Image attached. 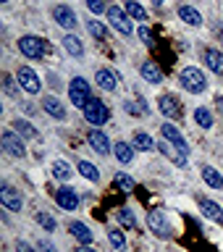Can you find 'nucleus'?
I'll return each mask as SVG.
<instances>
[{
	"label": "nucleus",
	"mask_w": 223,
	"mask_h": 252,
	"mask_svg": "<svg viewBox=\"0 0 223 252\" xmlns=\"http://www.w3.org/2000/svg\"><path fill=\"white\" fill-rule=\"evenodd\" d=\"M82 113H84V118L90 124H95V126H100V124H105L108 118H110V110L105 108V102H100L97 97H90L87 100V105L82 108Z\"/></svg>",
	"instance_id": "f257e3e1"
},
{
	"label": "nucleus",
	"mask_w": 223,
	"mask_h": 252,
	"mask_svg": "<svg viewBox=\"0 0 223 252\" xmlns=\"http://www.w3.org/2000/svg\"><path fill=\"white\" fill-rule=\"evenodd\" d=\"M179 82H181V87H184V90H189V92H194V94H200V92H205V74L200 68H184L179 74Z\"/></svg>",
	"instance_id": "f03ea898"
},
{
	"label": "nucleus",
	"mask_w": 223,
	"mask_h": 252,
	"mask_svg": "<svg viewBox=\"0 0 223 252\" xmlns=\"http://www.w3.org/2000/svg\"><path fill=\"white\" fill-rule=\"evenodd\" d=\"M19 50H21V55H27V58H42L45 55V42L39 37H34V34H24L21 39H19Z\"/></svg>",
	"instance_id": "7ed1b4c3"
},
{
	"label": "nucleus",
	"mask_w": 223,
	"mask_h": 252,
	"mask_svg": "<svg viewBox=\"0 0 223 252\" xmlns=\"http://www.w3.org/2000/svg\"><path fill=\"white\" fill-rule=\"evenodd\" d=\"M68 97H71V102H74L76 108H84L87 100H90V84H87L82 76L71 79V84H68Z\"/></svg>",
	"instance_id": "20e7f679"
},
{
	"label": "nucleus",
	"mask_w": 223,
	"mask_h": 252,
	"mask_svg": "<svg viewBox=\"0 0 223 252\" xmlns=\"http://www.w3.org/2000/svg\"><path fill=\"white\" fill-rule=\"evenodd\" d=\"M108 21L113 24L116 32H121V34L129 37L131 34V21H129V13H124L118 5H110L108 8Z\"/></svg>",
	"instance_id": "39448f33"
},
{
	"label": "nucleus",
	"mask_w": 223,
	"mask_h": 252,
	"mask_svg": "<svg viewBox=\"0 0 223 252\" xmlns=\"http://www.w3.org/2000/svg\"><path fill=\"white\" fill-rule=\"evenodd\" d=\"M147 226H150V231H153L155 236H160V239H168L171 236V226H168V220H165V216L160 210H153L147 216Z\"/></svg>",
	"instance_id": "423d86ee"
},
{
	"label": "nucleus",
	"mask_w": 223,
	"mask_h": 252,
	"mask_svg": "<svg viewBox=\"0 0 223 252\" xmlns=\"http://www.w3.org/2000/svg\"><path fill=\"white\" fill-rule=\"evenodd\" d=\"M16 79H19V84H21L24 92H29V94H37L39 92V76L29 66H21L19 74H16Z\"/></svg>",
	"instance_id": "0eeeda50"
},
{
	"label": "nucleus",
	"mask_w": 223,
	"mask_h": 252,
	"mask_svg": "<svg viewBox=\"0 0 223 252\" xmlns=\"http://www.w3.org/2000/svg\"><path fill=\"white\" fill-rule=\"evenodd\" d=\"M0 142H3V147H5V153H8V155H13V158H24V155H27L24 139H21V137H16L13 131H3Z\"/></svg>",
	"instance_id": "6e6552de"
},
{
	"label": "nucleus",
	"mask_w": 223,
	"mask_h": 252,
	"mask_svg": "<svg viewBox=\"0 0 223 252\" xmlns=\"http://www.w3.org/2000/svg\"><path fill=\"white\" fill-rule=\"evenodd\" d=\"M158 150H160V153H163L165 158H168L171 163H176L179 168H184V165H187V153H184V150H181V147H176V145H173V142L163 139L160 145H158Z\"/></svg>",
	"instance_id": "1a4fd4ad"
},
{
	"label": "nucleus",
	"mask_w": 223,
	"mask_h": 252,
	"mask_svg": "<svg viewBox=\"0 0 223 252\" xmlns=\"http://www.w3.org/2000/svg\"><path fill=\"white\" fill-rule=\"evenodd\" d=\"M0 202H3L8 210H13V213H19V210H21V205H24L21 192H19V189H13L11 184H5L3 189H0Z\"/></svg>",
	"instance_id": "9d476101"
},
{
	"label": "nucleus",
	"mask_w": 223,
	"mask_h": 252,
	"mask_svg": "<svg viewBox=\"0 0 223 252\" xmlns=\"http://www.w3.org/2000/svg\"><path fill=\"white\" fill-rule=\"evenodd\" d=\"M158 108H160V113L165 118H181V113H184L179 97H173V94H163V97L158 100Z\"/></svg>",
	"instance_id": "9b49d317"
},
{
	"label": "nucleus",
	"mask_w": 223,
	"mask_h": 252,
	"mask_svg": "<svg viewBox=\"0 0 223 252\" xmlns=\"http://www.w3.org/2000/svg\"><path fill=\"white\" fill-rule=\"evenodd\" d=\"M87 142H90V147L100 155H108L110 150H113L110 147V139L105 137V131H100V129H92L90 134H87Z\"/></svg>",
	"instance_id": "f8f14e48"
},
{
	"label": "nucleus",
	"mask_w": 223,
	"mask_h": 252,
	"mask_svg": "<svg viewBox=\"0 0 223 252\" xmlns=\"http://www.w3.org/2000/svg\"><path fill=\"white\" fill-rule=\"evenodd\" d=\"M53 19L58 21L63 29H74L76 27V16H74V11H71L68 5H55L53 8Z\"/></svg>",
	"instance_id": "ddd939ff"
},
{
	"label": "nucleus",
	"mask_w": 223,
	"mask_h": 252,
	"mask_svg": "<svg viewBox=\"0 0 223 252\" xmlns=\"http://www.w3.org/2000/svg\"><path fill=\"white\" fill-rule=\"evenodd\" d=\"M55 200H58V205L63 210H76V205H79V197L71 187H61L58 192H55Z\"/></svg>",
	"instance_id": "4468645a"
},
{
	"label": "nucleus",
	"mask_w": 223,
	"mask_h": 252,
	"mask_svg": "<svg viewBox=\"0 0 223 252\" xmlns=\"http://www.w3.org/2000/svg\"><path fill=\"white\" fill-rule=\"evenodd\" d=\"M160 131H163V139L173 142L176 147H181L184 153H189V145H187V139L179 134V129H176V126H171V124H163V126H160Z\"/></svg>",
	"instance_id": "2eb2a0df"
},
{
	"label": "nucleus",
	"mask_w": 223,
	"mask_h": 252,
	"mask_svg": "<svg viewBox=\"0 0 223 252\" xmlns=\"http://www.w3.org/2000/svg\"><path fill=\"white\" fill-rule=\"evenodd\" d=\"M200 210H202V216H208L210 220H216V223H223V210H221V205L218 202H213V200H200Z\"/></svg>",
	"instance_id": "dca6fc26"
},
{
	"label": "nucleus",
	"mask_w": 223,
	"mask_h": 252,
	"mask_svg": "<svg viewBox=\"0 0 223 252\" xmlns=\"http://www.w3.org/2000/svg\"><path fill=\"white\" fill-rule=\"evenodd\" d=\"M95 82H97L105 92H113L116 87H118V79H116V74L113 71H108V68H100L97 74H95Z\"/></svg>",
	"instance_id": "f3484780"
},
{
	"label": "nucleus",
	"mask_w": 223,
	"mask_h": 252,
	"mask_svg": "<svg viewBox=\"0 0 223 252\" xmlns=\"http://www.w3.org/2000/svg\"><path fill=\"white\" fill-rule=\"evenodd\" d=\"M42 108H45L53 118H66V108H63V102H61L58 97H53V94L42 97Z\"/></svg>",
	"instance_id": "a211bd4d"
},
{
	"label": "nucleus",
	"mask_w": 223,
	"mask_h": 252,
	"mask_svg": "<svg viewBox=\"0 0 223 252\" xmlns=\"http://www.w3.org/2000/svg\"><path fill=\"white\" fill-rule=\"evenodd\" d=\"M139 74H142V76H145V79H147V82H150V84H160V82H163V71H160V68H158V66H155V63H153V61H147V63H142V66H139Z\"/></svg>",
	"instance_id": "6ab92c4d"
},
{
	"label": "nucleus",
	"mask_w": 223,
	"mask_h": 252,
	"mask_svg": "<svg viewBox=\"0 0 223 252\" xmlns=\"http://www.w3.org/2000/svg\"><path fill=\"white\" fill-rule=\"evenodd\" d=\"M179 19L187 21L189 27H200V24H202L200 11H197V8H192V5H179Z\"/></svg>",
	"instance_id": "aec40b11"
},
{
	"label": "nucleus",
	"mask_w": 223,
	"mask_h": 252,
	"mask_svg": "<svg viewBox=\"0 0 223 252\" xmlns=\"http://www.w3.org/2000/svg\"><path fill=\"white\" fill-rule=\"evenodd\" d=\"M205 63L210 66V71H216L218 76H223V55L216 47H208V50H205Z\"/></svg>",
	"instance_id": "412c9836"
},
{
	"label": "nucleus",
	"mask_w": 223,
	"mask_h": 252,
	"mask_svg": "<svg viewBox=\"0 0 223 252\" xmlns=\"http://www.w3.org/2000/svg\"><path fill=\"white\" fill-rule=\"evenodd\" d=\"M71 234H74L82 244H92V239H95V234L90 231V226L82 223V220H74V223H71Z\"/></svg>",
	"instance_id": "4be33fe9"
},
{
	"label": "nucleus",
	"mask_w": 223,
	"mask_h": 252,
	"mask_svg": "<svg viewBox=\"0 0 223 252\" xmlns=\"http://www.w3.org/2000/svg\"><path fill=\"white\" fill-rule=\"evenodd\" d=\"M134 150H137L134 145H126V142H118V145L113 147V153H116V158H118L121 163H131V160H134Z\"/></svg>",
	"instance_id": "5701e85b"
},
{
	"label": "nucleus",
	"mask_w": 223,
	"mask_h": 252,
	"mask_svg": "<svg viewBox=\"0 0 223 252\" xmlns=\"http://www.w3.org/2000/svg\"><path fill=\"white\" fill-rule=\"evenodd\" d=\"M134 147L142 150V153H150V150H155L158 145L153 142V137H150V134H145V131H137V134H134Z\"/></svg>",
	"instance_id": "b1692460"
},
{
	"label": "nucleus",
	"mask_w": 223,
	"mask_h": 252,
	"mask_svg": "<svg viewBox=\"0 0 223 252\" xmlns=\"http://www.w3.org/2000/svg\"><path fill=\"white\" fill-rule=\"evenodd\" d=\"M11 126L16 129V134H19V137H27V139H34V137H37V129H34V126H32L29 121H21V118H16Z\"/></svg>",
	"instance_id": "393cba45"
},
{
	"label": "nucleus",
	"mask_w": 223,
	"mask_h": 252,
	"mask_svg": "<svg viewBox=\"0 0 223 252\" xmlns=\"http://www.w3.org/2000/svg\"><path fill=\"white\" fill-rule=\"evenodd\" d=\"M202 179L208 181L213 189H223V176L216 168H210V165H205V168H202Z\"/></svg>",
	"instance_id": "a878e982"
},
{
	"label": "nucleus",
	"mask_w": 223,
	"mask_h": 252,
	"mask_svg": "<svg viewBox=\"0 0 223 252\" xmlns=\"http://www.w3.org/2000/svg\"><path fill=\"white\" fill-rule=\"evenodd\" d=\"M63 47L71 53V55H84V45H82V39L79 37H74V34H68V37H63Z\"/></svg>",
	"instance_id": "bb28decb"
},
{
	"label": "nucleus",
	"mask_w": 223,
	"mask_h": 252,
	"mask_svg": "<svg viewBox=\"0 0 223 252\" xmlns=\"http://www.w3.org/2000/svg\"><path fill=\"white\" fill-rule=\"evenodd\" d=\"M126 13H129L131 19H137V21H147V11L137 3V0H126Z\"/></svg>",
	"instance_id": "cd10ccee"
},
{
	"label": "nucleus",
	"mask_w": 223,
	"mask_h": 252,
	"mask_svg": "<svg viewBox=\"0 0 223 252\" xmlns=\"http://www.w3.org/2000/svg\"><path fill=\"white\" fill-rule=\"evenodd\" d=\"M79 173H82L84 179H90V181H97L100 179V173H97V168H95V165L90 163V160H79Z\"/></svg>",
	"instance_id": "c85d7f7f"
},
{
	"label": "nucleus",
	"mask_w": 223,
	"mask_h": 252,
	"mask_svg": "<svg viewBox=\"0 0 223 252\" xmlns=\"http://www.w3.org/2000/svg\"><path fill=\"white\" fill-rule=\"evenodd\" d=\"M194 121L200 124L202 129H210V126H213V113H210L208 108H197L194 110Z\"/></svg>",
	"instance_id": "c756f323"
},
{
	"label": "nucleus",
	"mask_w": 223,
	"mask_h": 252,
	"mask_svg": "<svg viewBox=\"0 0 223 252\" xmlns=\"http://www.w3.org/2000/svg\"><path fill=\"white\" fill-rule=\"evenodd\" d=\"M53 176L61 179V181H66V179L71 176V165H68L66 160H55V163H53Z\"/></svg>",
	"instance_id": "7c9ffc66"
},
{
	"label": "nucleus",
	"mask_w": 223,
	"mask_h": 252,
	"mask_svg": "<svg viewBox=\"0 0 223 252\" xmlns=\"http://www.w3.org/2000/svg\"><path fill=\"white\" fill-rule=\"evenodd\" d=\"M108 239H110V244H113L116 250H126V236H124L121 228H110V231H108Z\"/></svg>",
	"instance_id": "2f4dec72"
},
{
	"label": "nucleus",
	"mask_w": 223,
	"mask_h": 252,
	"mask_svg": "<svg viewBox=\"0 0 223 252\" xmlns=\"http://www.w3.org/2000/svg\"><path fill=\"white\" fill-rule=\"evenodd\" d=\"M113 184L121 189V192H131V189H134V179H131V176H126V173H116Z\"/></svg>",
	"instance_id": "473e14b6"
},
{
	"label": "nucleus",
	"mask_w": 223,
	"mask_h": 252,
	"mask_svg": "<svg viewBox=\"0 0 223 252\" xmlns=\"http://www.w3.org/2000/svg\"><path fill=\"white\" fill-rule=\"evenodd\" d=\"M37 223L45 228V231H55V218L50 213H37Z\"/></svg>",
	"instance_id": "72a5a7b5"
},
{
	"label": "nucleus",
	"mask_w": 223,
	"mask_h": 252,
	"mask_svg": "<svg viewBox=\"0 0 223 252\" xmlns=\"http://www.w3.org/2000/svg\"><path fill=\"white\" fill-rule=\"evenodd\" d=\"M87 27H90V32H92V34L97 37V39H102V42H105V39H108V29L102 27L100 21H90V24H87Z\"/></svg>",
	"instance_id": "f704fd0d"
},
{
	"label": "nucleus",
	"mask_w": 223,
	"mask_h": 252,
	"mask_svg": "<svg viewBox=\"0 0 223 252\" xmlns=\"http://www.w3.org/2000/svg\"><path fill=\"white\" fill-rule=\"evenodd\" d=\"M118 220H121V223L126 226V228H134V226H137V218H134V213L131 210H118Z\"/></svg>",
	"instance_id": "c9c22d12"
},
{
	"label": "nucleus",
	"mask_w": 223,
	"mask_h": 252,
	"mask_svg": "<svg viewBox=\"0 0 223 252\" xmlns=\"http://www.w3.org/2000/svg\"><path fill=\"white\" fill-rule=\"evenodd\" d=\"M87 8H90L92 13H102L105 11V3H102V0H87Z\"/></svg>",
	"instance_id": "e433bc0d"
},
{
	"label": "nucleus",
	"mask_w": 223,
	"mask_h": 252,
	"mask_svg": "<svg viewBox=\"0 0 223 252\" xmlns=\"http://www.w3.org/2000/svg\"><path fill=\"white\" fill-rule=\"evenodd\" d=\"M124 110H129L131 116H142V113H145V110L137 108V102H131V100H126V102H124Z\"/></svg>",
	"instance_id": "4c0bfd02"
},
{
	"label": "nucleus",
	"mask_w": 223,
	"mask_h": 252,
	"mask_svg": "<svg viewBox=\"0 0 223 252\" xmlns=\"http://www.w3.org/2000/svg\"><path fill=\"white\" fill-rule=\"evenodd\" d=\"M139 37H142V39H145V42H147V45H153V32H150L147 27H139Z\"/></svg>",
	"instance_id": "58836bf2"
},
{
	"label": "nucleus",
	"mask_w": 223,
	"mask_h": 252,
	"mask_svg": "<svg viewBox=\"0 0 223 252\" xmlns=\"http://www.w3.org/2000/svg\"><path fill=\"white\" fill-rule=\"evenodd\" d=\"M3 82H5V92H8V94H16V84H13V79H11V76H3Z\"/></svg>",
	"instance_id": "ea45409f"
},
{
	"label": "nucleus",
	"mask_w": 223,
	"mask_h": 252,
	"mask_svg": "<svg viewBox=\"0 0 223 252\" xmlns=\"http://www.w3.org/2000/svg\"><path fill=\"white\" fill-rule=\"evenodd\" d=\"M16 252H34V247L27 242H16Z\"/></svg>",
	"instance_id": "a19ab883"
},
{
	"label": "nucleus",
	"mask_w": 223,
	"mask_h": 252,
	"mask_svg": "<svg viewBox=\"0 0 223 252\" xmlns=\"http://www.w3.org/2000/svg\"><path fill=\"white\" fill-rule=\"evenodd\" d=\"M74 252H95V250H92V247H90V244H82V247H76V250H74Z\"/></svg>",
	"instance_id": "79ce46f5"
},
{
	"label": "nucleus",
	"mask_w": 223,
	"mask_h": 252,
	"mask_svg": "<svg viewBox=\"0 0 223 252\" xmlns=\"http://www.w3.org/2000/svg\"><path fill=\"white\" fill-rule=\"evenodd\" d=\"M39 250H42V252H53V244H47V242L42 244V242H39Z\"/></svg>",
	"instance_id": "37998d69"
},
{
	"label": "nucleus",
	"mask_w": 223,
	"mask_h": 252,
	"mask_svg": "<svg viewBox=\"0 0 223 252\" xmlns=\"http://www.w3.org/2000/svg\"><path fill=\"white\" fill-rule=\"evenodd\" d=\"M216 105H218V110L223 113V97H216Z\"/></svg>",
	"instance_id": "c03bdc74"
},
{
	"label": "nucleus",
	"mask_w": 223,
	"mask_h": 252,
	"mask_svg": "<svg viewBox=\"0 0 223 252\" xmlns=\"http://www.w3.org/2000/svg\"><path fill=\"white\" fill-rule=\"evenodd\" d=\"M153 3H155V5H163V3H165V0H153Z\"/></svg>",
	"instance_id": "a18cd8bd"
},
{
	"label": "nucleus",
	"mask_w": 223,
	"mask_h": 252,
	"mask_svg": "<svg viewBox=\"0 0 223 252\" xmlns=\"http://www.w3.org/2000/svg\"><path fill=\"white\" fill-rule=\"evenodd\" d=\"M3 3H5V0H3Z\"/></svg>",
	"instance_id": "49530a36"
}]
</instances>
